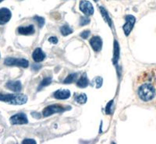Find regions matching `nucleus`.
<instances>
[{"label":"nucleus","instance_id":"1","mask_svg":"<svg viewBox=\"0 0 156 144\" xmlns=\"http://www.w3.org/2000/svg\"><path fill=\"white\" fill-rule=\"evenodd\" d=\"M0 101H3L9 105H22L27 103V97L22 94H0Z\"/></svg>","mask_w":156,"mask_h":144},{"label":"nucleus","instance_id":"2","mask_svg":"<svg viewBox=\"0 0 156 144\" xmlns=\"http://www.w3.org/2000/svg\"><path fill=\"white\" fill-rule=\"evenodd\" d=\"M156 95L154 86L151 84H142L138 89V96L143 101H150Z\"/></svg>","mask_w":156,"mask_h":144},{"label":"nucleus","instance_id":"3","mask_svg":"<svg viewBox=\"0 0 156 144\" xmlns=\"http://www.w3.org/2000/svg\"><path fill=\"white\" fill-rule=\"evenodd\" d=\"M4 64L8 66H19V67L27 68L29 66V62L25 59L7 58L4 61Z\"/></svg>","mask_w":156,"mask_h":144},{"label":"nucleus","instance_id":"4","mask_svg":"<svg viewBox=\"0 0 156 144\" xmlns=\"http://www.w3.org/2000/svg\"><path fill=\"white\" fill-rule=\"evenodd\" d=\"M66 110V108L63 106H61L59 105H49L46 107L43 111V115L44 117H48L50 115H52L55 113H60Z\"/></svg>","mask_w":156,"mask_h":144},{"label":"nucleus","instance_id":"5","mask_svg":"<svg viewBox=\"0 0 156 144\" xmlns=\"http://www.w3.org/2000/svg\"><path fill=\"white\" fill-rule=\"evenodd\" d=\"M80 10L86 16H91L94 13V7L92 4L87 0H81L79 5Z\"/></svg>","mask_w":156,"mask_h":144},{"label":"nucleus","instance_id":"6","mask_svg":"<svg viewBox=\"0 0 156 144\" xmlns=\"http://www.w3.org/2000/svg\"><path fill=\"white\" fill-rule=\"evenodd\" d=\"M10 123L12 125H23L28 123L27 115L24 113H18L10 118Z\"/></svg>","mask_w":156,"mask_h":144},{"label":"nucleus","instance_id":"7","mask_svg":"<svg viewBox=\"0 0 156 144\" xmlns=\"http://www.w3.org/2000/svg\"><path fill=\"white\" fill-rule=\"evenodd\" d=\"M135 22H136V18L133 16H132V15H127L126 16V23H125L122 28H123L124 33L126 36L129 35L130 34V32H131V30H133Z\"/></svg>","mask_w":156,"mask_h":144},{"label":"nucleus","instance_id":"8","mask_svg":"<svg viewBox=\"0 0 156 144\" xmlns=\"http://www.w3.org/2000/svg\"><path fill=\"white\" fill-rule=\"evenodd\" d=\"M12 13L11 11L7 8H1L0 9V23L1 24L7 23L10 20Z\"/></svg>","mask_w":156,"mask_h":144},{"label":"nucleus","instance_id":"9","mask_svg":"<svg viewBox=\"0 0 156 144\" xmlns=\"http://www.w3.org/2000/svg\"><path fill=\"white\" fill-rule=\"evenodd\" d=\"M90 45L94 52H100L101 50V48H102V41H101V37H98V36L93 37L90 40Z\"/></svg>","mask_w":156,"mask_h":144},{"label":"nucleus","instance_id":"10","mask_svg":"<svg viewBox=\"0 0 156 144\" xmlns=\"http://www.w3.org/2000/svg\"><path fill=\"white\" fill-rule=\"evenodd\" d=\"M5 87L13 92H19L21 91L22 85L20 81L19 80H10L9 82L6 83Z\"/></svg>","mask_w":156,"mask_h":144},{"label":"nucleus","instance_id":"11","mask_svg":"<svg viewBox=\"0 0 156 144\" xmlns=\"http://www.w3.org/2000/svg\"><path fill=\"white\" fill-rule=\"evenodd\" d=\"M70 91L69 90H58L54 93V97L56 99L65 100L68 99L70 97Z\"/></svg>","mask_w":156,"mask_h":144},{"label":"nucleus","instance_id":"12","mask_svg":"<svg viewBox=\"0 0 156 144\" xmlns=\"http://www.w3.org/2000/svg\"><path fill=\"white\" fill-rule=\"evenodd\" d=\"M19 34L21 35H30L34 33V25H29L27 27H20L17 30Z\"/></svg>","mask_w":156,"mask_h":144},{"label":"nucleus","instance_id":"13","mask_svg":"<svg viewBox=\"0 0 156 144\" xmlns=\"http://www.w3.org/2000/svg\"><path fill=\"white\" fill-rule=\"evenodd\" d=\"M32 57L36 62H42L44 60V59L45 58V55L41 48H37L34 50L33 54H32Z\"/></svg>","mask_w":156,"mask_h":144},{"label":"nucleus","instance_id":"14","mask_svg":"<svg viewBox=\"0 0 156 144\" xmlns=\"http://www.w3.org/2000/svg\"><path fill=\"white\" fill-rule=\"evenodd\" d=\"M119 59V46L117 41H114V53H113V64L116 65Z\"/></svg>","mask_w":156,"mask_h":144},{"label":"nucleus","instance_id":"15","mask_svg":"<svg viewBox=\"0 0 156 144\" xmlns=\"http://www.w3.org/2000/svg\"><path fill=\"white\" fill-rule=\"evenodd\" d=\"M99 9H100V12H101V16H102L103 19L105 20V21L106 22L108 25H109L110 27H112V20H111V18H110L109 15H108V12L106 11V9H105L104 7H102V6H100Z\"/></svg>","mask_w":156,"mask_h":144},{"label":"nucleus","instance_id":"16","mask_svg":"<svg viewBox=\"0 0 156 144\" xmlns=\"http://www.w3.org/2000/svg\"><path fill=\"white\" fill-rule=\"evenodd\" d=\"M89 84V81L88 79H87V76L85 74L82 76L80 78V80H78L77 83H76V85L78 86L80 88H85L86 87H87Z\"/></svg>","mask_w":156,"mask_h":144},{"label":"nucleus","instance_id":"17","mask_svg":"<svg viewBox=\"0 0 156 144\" xmlns=\"http://www.w3.org/2000/svg\"><path fill=\"white\" fill-rule=\"evenodd\" d=\"M60 31L63 36H67L73 33V30L68 25H64V26H62L60 28Z\"/></svg>","mask_w":156,"mask_h":144},{"label":"nucleus","instance_id":"18","mask_svg":"<svg viewBox=\"0 0 156 144\" xmlns=\"http://www.w3.org/2000/svg\"><path fill=\"white\" fill-rule=\"evenodd\" d=\"M77 77V73H71L70 75H69L65 80L63 81L64 84H70V83H73Z\"/></svg>","mask_w":156,"mask_h":144},{"label":"nucleus","instance_id":"19","mask_svg":"<svg viewBox=\"0 0 156 144\" xmlns=\"http://www.w3.org/2000/svg\"><path fill=\"white\" fill-rule=\"evenodd\" d=\"M87 95H86L85 94H81L79 95V96H77L76 98V102L80 104V105H82V104H85L86 102H87Z\"/></svg>","mask_w":156,"mask_h":144},{"label":"nucleus","instance_id":"20","mask_svg":"<svg viewBox=\"0 0 156 144\" xmlns=\"http://www.w3.org/2000/svg\"><path fill=\"white\" fill-rule=\"evenodd\" d=\"M33 20H35L37 22V25H38L39 27H42L44 25V23H45V20H44V18L41 17V16H35L34 18H33Z\"/></svg>","mask_w":156,"mask_h":144},{"label":"nucleus","instance_id":"21","mask_svg":"<svg viewBox=\"0 0 156 144\" xmlns=\"http://www.w3.org/2000/svg\"><path fill=\"white\" fill-rule=\"evenodd\" d=\"M51 82V77H46V78H44V80L41 81V84H40V87H38V90H40L41 88L44 87H46L48 86Z\"/></svg>","mask_w":156,"mask_h":144},{"label":"nucleus","instance_id":"22","mask_svg":"<svg viewBox=\"0 0 156 144\" xmlns=\"http://www.w3.org/2000/svg\"><path fill=\"white\" fill-rule=\"evenodd\" d=\"M90 23V19L87 16H83V17L80 18V26H85V25L88 24Z\"/></svg>","mask_w":156,"mask_h":144},{"label":"nucleus","instance_id":"23","mask_svg":"<svg viewBox=\"0 0 156 144\" xmlns=\"http://www.w3.org/2000/svg\"><path fill=\"white\" fill-rule=\"evenodd\" d=\"M112 103H113V101H111L108 102V105H107L106 108H105V111H106V114H111V113H112L111 110H112Z\"/></svg>","mask_w":156,"mask_h":144},{"label":"nucleus","instance_id":"24","mask_svg":"<svg viewBox=\"0 0 156 144\" xmlns=\"http://www.w3.org/2000/svg\"><path fill=\"white\" fill-rule=\"evenodd\" d=\"M95 82H96V87L97 88H100V87H101V85H102V78H101V77H97L95 80Z\"/></svg>","mask_w":156,"mask_h":144},{"label":"nucleus","instance_id":"25","mask_svg":"<svg viewBox=\"0 0 156 144\" xmlns=\"http://www.w3.org/2000/svg\"><path fill=\"white\" fill-rule=\"evenodd\" d=\"M89 34H90V31H89V30H84V31H83V32L80 34V37H81L82 38H83V39H87V37H88Z\"/></svg>","mask_w":156,"mask_h":144},{"label":"nucleus","instance_id":"26","mask_svg":"<svg viewBox=\"0 0 156 144\" xmlns=\"http://www.w3.org/2000/svg\"><path fill=\"white\" fill-rule=\"evenodd\" d=\"M22 143H30V144H35L36 143V141L34 139H26L22 142Z\"/></svg>","mask_w":156,"mask_h":144},{"label":"nucleus","instance_id":"27","mask_svg":"<svg viewBox=\"0 0 156 144\" xmlns=\"http://www.w3.org/2000/svg\"><path fill=\"white\" fill-rule=\"evenodd\" d=\"M48 41L49 42L52 43V44H57L58 43V39H57V37H51L48 38Z\"/></svg>","mask_w":156,"mask_h":144},{"label":"nucleus","instance_id":"28","mask_svg":"<svg viewBox=\"0 0 156 144\" xmlns=\"http://www.w3.org/2000/svg\"><path fill=\"white\" fill-rule=\"evenodd\" d=\"M41 67V65L35 64V65H34V66H32V69H33L34 70H39V69H40Z\"/></svg>","mask_w":156,"mask_h":144},{"label":"nucleus","instance_id":"29","mask_svg":"<svg viewBox=\"0 0 156 144\" xmlns=\"http://www.w3.org/2000/svg\"><path fill=\"white\" fill-rule=\"evenodd\" d=\"M94 2H98V0H94Z\"/></svg>","mask_w":156,"mask_h":144},{"label":"nucleus","instance_id":"30","mask_svg":"<svg viewBox=\"0 0 156 144\" xmlns=\"http://www.w3.org/2000/svg\"><path fill=\"white\" fill-rule=\"evenodd\" d=\"M2 1H3V0H0V2H2Z\"/></svg>","mask_w":156,"mask_h":144}]
</instances>
